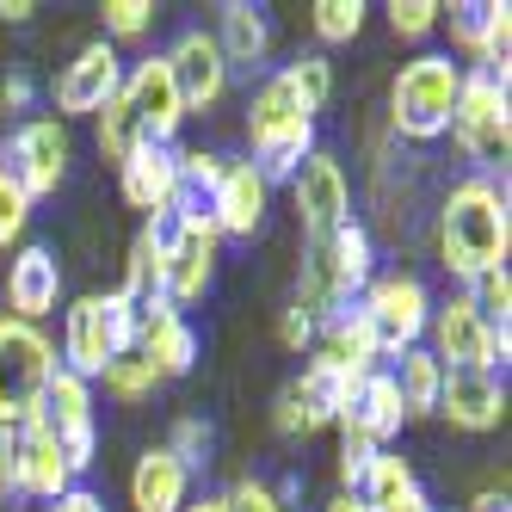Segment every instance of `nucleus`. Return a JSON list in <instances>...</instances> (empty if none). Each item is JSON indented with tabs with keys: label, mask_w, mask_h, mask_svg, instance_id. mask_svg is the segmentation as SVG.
<instances>
[{
	"label": "nucleus",
	"mask_w": 512,
	"mask_h": 512,
	"mask_svg": "<svg viewBox=\"0 0 512 512\" xmlns=\"http://www.w3.org/2000/svg\"><path fill=\"white\" fill-rule=\"evenodd\" d=\"M506 247H512V210H506V192L494 179H463L451 186L445 210H438V260H445L451 278L475 284L482 272H500L506 266Z\"/></svg>",
	"instance_id": "1"
},
{
	"label": "nucleus",
	"mask_w": 512,
	"mask_h": 512,
	"mask_svg": "<svg viewBox=\"0 0 512 512\" xmlns=\"http://www.w3.org/2000/svg\"><path fill=\"white\" fill-rule=\"evenodd\" d=\"M457 87H463V68L451 56H414L401 62V75L389 87V124L395 136L408 142H438L451 136V112H457Z\"/></svg>",
	"instance_id": "2"
},
{
	"label": "nucleus",
	"mask_w": 512,
	"mask_h": 512,
	"mask_svg": "<svg viewBox=\"0 0 512 512\" xmlns=\"http://www.w3.org/2000/svg\"><path fill=\"white\" fill-rule=\"evenodd\" d=\"M247 142H253V167L266 179H290L315 149V118L303 112L297 93H290L278 75L260 81V93L247 99Z\"/></svg>",
	"instance_id": "3"
},
{
	"label": "nucleus",
	"mask_w": 512,
	"mask_h": 512,
	"mask_svg": "<svg viewBox=\"0 0 512 512\" xmlns=\"http://www.w3.org/2000/svg\"><path fill=\"white\" fill-rule=\"evenodd\" d=\"M50 377H56V346L44 340V327L0 315V432L38 414Z\"/></svg>",
	"instance_id": "4"
},
{
	"label": "nucleus",
	"mask_w": 512,
	"mask_h": 512,
	"mask_svg": "<svg viewBox=\"0 0 512 512\" xmlns=\"http://www.w3.org/2000/svg\"><path fill=\"white\" fill-rule=\"evenodd\" d=\"M130 327H136V303H124L118 290L112 297H81L62 321V371H75L81 383H93L112 358L130 352Z\"/></svg>",
	"instance_id": "5"
},
{
	"label": "nucleus",
	"mask_w": 512,
	"mask_h": 512,
	"mask_svg": "<svg viewBox=\"0 0 512 512\" xmlns=\"http://www.w3.org/2000/svg\"><path fill=\"white\" fill-rule=\"evenodd\" d=\"M451 136L475 167H500L512 155V105H506V75L469 68L457 87V112H451Z\"/></svg>",
	"instance_id": "6"
},
{
	"label": "nucleus",
	"mask_w": 512,
	"mask_h": 512,
	"mask_svg": "<svg viewBox=\"0 0 512 512\" xmlns=\"http://www.w3.org/2000/svg\"><path fill=\"white\" fill-rule=\"evenodd\" d=\"M358 315H364V327L377 334V352H383V358H401L408 346H420V340H426L432 290H426L414 272H383V278L364 284Z\"/></svg>",
	"instance_id": "7"
},
{
	"label": "nucleus",
	"mask_w": 512,
	"mask_h": 512,
	"mask_svg": "<svg viewBox=\"0 0 512 512\" xmlns=\"http://www.w3.org/2000/svg\"><path fill=\"white\" fill-rule=\"evenodd\" d=\"M38 420L50 438H56V451H62V463L68 469H93V451H99V420H93V383H81L75 371H62L56 364V377H50V389H44V401H38Z\"/></svg>",
	"instance_id": "8"
},
{
	"label": "nucleus",
	"mask_w": 512,
	"mask_h": 512,
	"mask_svg": "<svg viewBox=\"0 0 512 512\" xmlns=\"http://www.w3.org/2000/svg\"><path fill=\"white\" fill-rule=\"evenodd\" d=\"M216 247H223V235H216V223L204 210H173V229H167V272H161V297L173 309L198 303L210 278H216Z\"/></svg>",
	"instance_id": "9"
},
{
	"label": "nucleus",
	"mask_w": 512,
	"mask_h": 512,
	"mask_svg": "<svg viewBox=\"0 0 512 512\" xmlns=\"http://www.w3.org/2000/svg\"><path fill=\"white\" fill-rule=\"evenodd\" d=\"M130 352L167 383V377H186L198 364V334L167 297H142L136 303V327H130Z\"/></svg>",
	"instance_id": "10"
},
{
	"label": "nucleus",
	"mask_w": 512,
	"mask_h": 512,
	"mask_svg": "<svg viewBox=\"0 0 512 512\" xmlns=\"http://www.w3.org/2000/svg\"><path fill=\"white\" fill-rule=\"evenodd\" d=\"M426 334H432V346H426V352L445 364V371H494V364H506V358H500V346H494V334H488V321L475 315V303H469V297L432 303Z\"/></svg>",
	"instance_id": "11"
},
{
	"label": "nucleus",
	"mask_w": 512,
	"mask_h": 512,
	"mask_svg": "<svg viewBox=\"0 0 512 512\" xmlns=\"http://www.w3.org/2000/svg\"><path fill=\"white\" fill-rule=\"evenodd\" d=\"M0 167L25 186L31 204L50 198L62 186V173H68V130H62V118H31V124H19L13 142H7V155H0Z\"/></svg>",
	"instance_id": "12"
},
{
	"label": "nucleus",
	"mask_w": 512,
	"mask_h": 512,
	"mask_svg": "<svg viewBox=\"0 0 512 512\" xmlns=\"http://www.w3.org/2000/svg\"><path fill=\"white\" fill-rule=\"evenodd\" d=\"M290 192H297V216H303V235L309 241H321V235H334L340 223H352L346 167L327 155V149H309V161L290 173Z\"/></svg>",
	"instance_id": "13"
},
{
	"label": "nucleus",
	"mask_w": 512,
	"mask_h": 512,
	"mask_svg": "<svg viewBox=\"0 0 512 512\" xmlns=\"http://www.w3.org/2000/svg\"><path fill=\"white\" fill-rule=\"evenodd\" d=\"M161 68L179 93V112H210L229 93V62H223L210 31H179V44L161 56Z\"/></svg>",
	"instance_id": "14"
},
{
	"label": "nucleus",
	"mask_w": 512,
	"mask_h": 512,
	"mask_svg": "<svg viewBox=\"0 0 512 512\" xmlns=\"http://www.w3.org/2000/svg\"><path fill=\"white\" fill-rule=\"evenodd\" d=\"M118 87H124V62H118L112 44L99 38V44H87V50L56 75V112H62V118L105 112V105L118 99Z\"/></svg>",
	"instance_id": "15"
},
{
	"label": "nucleus",
	"mask_w": 512,
	"mask_h": 512,
	"mask_svg": "<svg viewBox=\"0 0 512 512\" xmlns=\"http://www.w3.org/2000/svg\"><path fill=\"white\" fill-rule=\"evenodd\" d=\"M7 463H13V488L31 494V500H56V494L75 488V469L62 463L56 438L38 420H25V426L7 432Z\"/></svg>",
	"instance_id": "16"
},
{
	"label": "nucleus",
	"mask_w": 512,
	"mask_h": 512,
	"mask_svg": "<svg viewBox=\"0 0 512 512\" xmlns=\"http://www.w3.org/2000/svg\"><path fill=\"white\" fill-rule=\"evenodd\" d=\"M118 93H124V105H130L136 124H142V142H161V149H173V136H179V124H186V112H179V93H173V81H167L161 56L136 62Z\"/></svg>",
	"instance_id": "17"
},
{
	"label": "nucleus",
	"mask_w": 512,
	"mask_h": 512,
	"mask_svg": "<svg viewBox=\"0 0 512 512\" xmlns=\"http://www.w3.org/2000/svg\"><path fill=\"white\" fill-rule=\"evenodd\" d=\"M266 204H272V179L253 161H229L223 186L210 192V223H216V235H241L247 241V235H260Z\"/></svg>",
	"instance_id": "18"
},
{
	"label": "nucleus",
	"mask_w": 512,
	"mask_h": 512,
	"mask_svg": "<svg viewBox=\"0 0 512 512\" xmlns=\"http://www.w3.org/2000/svg\"><path fill=\"white\" fill-rule=\"evenodd\" d=\"M438 414H445L457 432H494L506 420V383L494 371H445Z\"/></svg>",
	"instance_id": "19"
},
{
	"label": "nucleus",
	"mask_w": 512,
	"mask_h": 512,
	"mask_svg": "<svg viewBox=\"0 0 512 512\" xmlns=\"http://www.w3.org/2000/svg\"><path fill=\"white\" fill-rule=\"evenodd\" d=\"M56 303H62V266H56V253L50 247H19L13 266H7V309H13V321L38 327L44 315H56Z\"/></svg>",
	"instance_id": "20"
},
{
	"label": "nucleus",
	"mask_w": 512,
	"mask_h": 512,
	"mask_svg": "<svg viewBox=\"0 0 512 512\" xmlns=\"http://www.w3.org/2000/svg\"><path fill=\"white\" fill-rule=\"evenodd\" d=\"M118 186H124V198L136 210H149V216L173 210V198H179V149H161V142L130 149L124 167H118Z\"/></svg>",
	"instance_id": "21"
},
{
	"label": "nucleus",
	"mask_w": 512,
	"mask_h": 512,
	"mask_svg": "<svg viewBox=\"0 0 512 512\" xmlns=\"http://www.w3.org/2000/svg\"><path fill=\"white\" fill-rule=\"evenodd\" d=\"M451 38L457 50H469L488 75H506V44H512V7L500 0H463L451 7Z\"/></svg>",
	"instance_id": "22"
},
{
	"label": "nucleus",
	"mask_w": 512,
	"mask_h": 512,
	"mask_svg": "<svg viewBox=\"0 0 512 512\" xmlns=\"http://www.w3.org/2000/svg\"><path fill=\"white\" fill-rule=\"evenodd\" d=\"M371 512H432V500H426V482L414 475V463L408 457H395V451H377L371 463H364V475H358V488H352Z\"/></svg>",
	"instance_id": "23"
},
{
	"label": "nucleus",
	"mask_w": 512,
	"mask_h": 512,
	"mask_svg": "<svg viewBox=\"0 0 512 512\" xmlns=\"http://www.w3.org/2000/svg\"><path fill=\"white\" fill-rule=\"evenodd\" d=\"M186 494H192V469L179 463L167 445L136 457V469H130V506L136 512H186L192 506Z\"/></svg>",
	"instance_id": "24"
},
{
	"label": "nucleus",
	"mask_w": 512,
	"mask_h": 512,
	"mask_svg": "<svg viewBox=\"0 0 512 512\" xmlns=\"http://www.w3.org/2000/svg\"><path fill=\"white\" fill-rule=\"evenodd\" d=\"M346 420L371 438L377 451H389V438L401 432V395H395V377L389 371H364V383H358V395H352V408H346Z\"/></svg>",
	"instance_id": "25"
},
{
	"label": "nucleus",
	"mask_w": 512,
	"mask_h": 512,
	"mask_svg": "<svg viewBox=\"0 0 512 512\" xmlns=\"http://www.w3.org/2000/svg\"><path fill=\"white\" fill-rule=\"evenodd\" d=\"M303 395H309V408H315V420L321 426H334L346 408H352V395H358V383H364V371H352V364H340V358H327V352H315L309 364H303Z\"/></svg>",
	"instance_id": "26"
},
{
	"label": "nucleus",
	"mask_w": 512,
	"mask_h": 512,
	"mask_svg": "<svg viewBox=\"0 0 512 512\" xmlns=\"http://www.w3.org/2000/svg\"><path fill=\"white\" fill-rule=\"evenodd\" d=\"M167 229H173V210L149 216V229L136 235V247H130V266H124V284H118V297H124V303L161 297V272H167Z\"/></svg>",
	"instance_id": "27"
},
{
	"label": "nucleus",
	"mask_w": 512,
	"mask_h": 512,
	"mask_svg": "<svg viewBox=\"0 0 512 512\" xmlns=\"http://www.w3.org/2000/svg\"><path fill=\"white\" fill-rule=\"evenodd\" d=\"M216 50H223L229 68L266 62V50H272V25H266V13L253 7V0H229V7H223V25H216Z\"/></svg>",
	"instance_id": "28"
},
{
	"label": "nucleus",
	"mask_w": 512,
	"mask_h": 512,
	"mask_svg": "<svg viewBox=\"0 0 512 512\" xmlns=\"http://www.w3.org/2000/svg\"><path fill=\"white\" fill-rule=\"evenodd\" d=\"M395 395H401V414L408 420H426V414H438V389H445V364H438L426 346H408L395 358Z\"/></svg>",
	"instance_id": "29"
},
{
	"label": "nucleus",
	"mask_w": 512,
	"mask_h": 512,
	"mask_svg": "<svg viewBox=\"0 0 512 512\" xmlns=\"http://www.w3.org/2000/svg\"><path fill=\"white\" fill-rule=\"evenodd\" d=\"M315 340H321V352H327V358L352 364V371H377V358H383V352H377V334L364 327V315H358L352 303H346L340 315H327Z\"/></svg>",
	"instance_id": "30"
},
{
	"label": "nucleus",
	"mask_w": 512,
	"mask_h": 512,
	"mask_svg": "<svg viewBox=\"0 0 512 512\" xmlns=\"http://www.w3.org/2000/svg\"><path fill=\"white\" fill-rule=\"evenodd\" d=\"M463 297L475 303V315L488 321V334H494V346H500V358L512 352V278H506V266L500 272H482Z\"/></svg>",
	"instance_id": "31"
},
{
	"label": "nucleus",
	"mask_w": 512,
	"mask_h": 512,
	"mask_svg": "<svg viewBox=\"0 0 512 512\" xmlns=\"http://www.w3.org/2000/svg\"><path fill=\"white\" fill-rule=\"evenodd\" d=\"M278 81H284L290 93H297V105H303V112L315 118L321 105L334 99V62H327V56H315V50H309V56H297V62H290V68H284Z\"/></svg>",
	"instance_id": "32"
},
{
	"label": "nucleus",
	"mask_w": 512,
	"mask_h": 512,
	"mask_svg": "<svg viewBox=\"0 0 512 512\" xmlns=\"http://www.w3.org/2000/svg\"><path fill=\"white\" fill-rule=\"evenodd\" d=\"M130 149H142V124H136V112H130L124 93H118V99L99 112V155L124 167V155H130Z\"/></svg>",
	"instance_id": "33"
},
{
	"label": "nucleus",
	"mask_w": 512,
	"mask_h": 512,
	"mask_svg": "<svg viewBox=\"0 0 512 512\" xmlns=\"http://www.w3.org/2000/svg\"><path fill=\"white\" fill-rule=\"evenodd\" d=\"M309 25H315L321 44H352L358 31H364V0H315Z\"/></svg>",
	"instance_id": "34"
},
{
	"label": "nucleus",
	"mask_w": 512,
	"mask_h": 512,
	"mask_svg": "<svg viewBox=\"0 0 512 512\" xmlns=\"http://www.w3.org/2000/svg\"><path fill=\"white\" fill-rule=\"evenodd\" d=\"M272 426H278L284 438H309V432H321V420H315V408H309V395H303L297 377L278 389V401H272Z\"/></svg>",
	"instance_id": "35"
},
{
	"label": "nucleus",
	"mask_w": 512,
	"mask_h": 512,
	"mask_svg": "<svg viewBox=\"0 0 512 512\" xmlns=\"http://www.w3.org/2000/svg\"><path fill=\"white\" fill-rule=\"evenodd\" d=\"M99 377H105V389H112L118 401H142V395H155V383H161V377H155V371H149V364H142L136 352L112 358V364H105Z\"/></svg>",
	"instance_id": "36"
},
{
	"label": "nucleus",
	"mask_w": 512,
	"mask_h": 512,
	"mask_svg": "<svg viewBox=\"0 0 512 512\" xmlns=\"http://www.w3.org/2000/svg\"><path fill=\"white\" fill-rule=\"evenodd\" d=\"M25 223H31V198H25L19 179L0 167V247H13L25 235Z\"/></svg>",
	"instance_id": "37"
},
{
	"label": "nucleus",
	"mask_w": 512,
	"mask_h": 512,
	"mask_svg": "<svg viewBox=\"0 0 512 512\" xmlns=\"http://www.w3.org/2000/svg\"><path fill=\"white\" fill-rule=\"evenodd\" d=\"M167 451L186 463V469H204L210 463V426L198 420V414H186V420H173V432H167Z\"/></svg>",
	"instance_id": "38"
},
{
	"label": "nucleus",
	"mask_w": 512,
	"mask_h": 512,
	"mask_svg": "<svg viewBox=\"0 0 512 512\" xmlns=\"http://www.w3.org/2000/svg\"><path fill=\"white\" fill-rule=\"evenodd\" d=\"M149 25H155L149 0H105V44L112 38H142Z\"/></svg>",
	"instance_id": "39"
},
{
	"label": "nucleus",
	"mask_w": 512,
	"mask_h": 512,
	"mask_svg": "<svg viewBox=\"0 0 512 512\" xmlns=\"http://www.w3.org/2000/svg\"><path fill=\"white\" fill-rule=\"evenodd\" d=\"M438 19H445V7H438V0H395V7H389L395 38H426Z\"/></svg>",
	"instance_id": "40"
},
{
	"label": "nucleus",
	"mask_w": 512,
	"mask_h": 512,
	"mask_svg": "<svg viewBox=\"0 0 512 512\" xmlns=\"http://www.w3.org/2000/svg\"><path fill=\"white\" fill-rule=\"evenodd\" d=\"M223 506H229V512H284L278 488H272V482H253V475H241V482L223 494Z\"/></svg>",
	"instance_id": "41"
},
{
	"label": "nucleus",
	"mask_w": 512,
	"mask_h": 512,
	"mask_svg": "<svg viewBox=\"0 0 512 512\" xmlns=\"http://www.w3.org/2000/svg\"><path fill=\"white\" fill-rule=\"evenodd\" d=\"M315 334H321V327H315V321H309L297 303H290V309L278 315V340H284L290 352H309V346H315Z\"/></svg>",
	"instance_id": "42"
},
{
	"label": "nucleus",
	"mask_w": 512,
	"mask_h": 512,
	"mask_svg": "<svg viewBox=\"0 0 512 512\" xmlns=\"http://www.w3.org/2000/svg\"><path fill=\"white\" fill-rule=\"evenodd\" d=\"M50 512H105V500H99V494H87V488H68V494H56V500H50Z\"/></svg>",
	"instance_id": "43"
},
{
	"label": "nucleus",
	"mask_w": 512,
	"mask_h": 512,
	"mask_svg": "<svg viewBox=\"0 0 512 512\" xmlns=\"http://www.w3.org/2000/svg\"><path fill=\"white\" fill-rule=\"evenodd\" d=\"M25 105H31V81L7 75V81H0V112H25Z\"/></svg>",
	"instance_id": "44"
},
{
	"label": "nucleus",
	"mask_w": 512,
	"mask_h": 512,
	"mask_svg": "<svg viewBox=\"0 0 512 512\" xmlns=\"http://www.w3.org/2000/svg\"><path fill=\"white\" fill-rule=\"evenodd\" d=\"M19 488H13V463H7V432H0V512H13Z\"/></svg>",
	"instance_id": "45"
},
{
	"label": "nucleus",
	"mask_w": 512,
	"mask_h": 512,
	"mask_svg": "<svg viewBox=\"0 0 512 512\" xmlns=\"http://www.w3.org/2000/svg\"><path fill=\"white\" fill-rule=\"evenodd\" d=\"M469 512H512V500H506L500 488H482V494L469 500Z\"/></svg>",
	"instance_id": "46"
},
{
	"label": "nucleus",
	"mask_w": 512,
	"mask_h": 512,
	"mask_svg": "<svg viewBox=\"0 0 512 512\" xmlns=\"http://www.w3.org/2000/svg\"><path fill=\"white\" fill-rule=\"evenodd\" d=\"M31 13H38V7H31V0H0V19H7V25H25Z\"/></svg>",
	"instance_id": "47"
},
{
	"label": "nucleus",
	"mask_w": 512,
	"mask_h": 512,
	"mask_svg": "<svg viewBox=\"0 0 512 512\" xmlns=\"http://www.w3.org/2000/svg\"><path fill=\"white\" fill-rule=\"evenodd\" d=\"M327 512H371V506H364L358 494H334V500H327Z\"/></svg>",
	"instance_id": "48"
},
{
	"label": "nucleus",
	"mask_w": 512,
	"mask_h": 512,
	"mask_svg": "<svg viewBox=\"0 0 512 512\" xmlns=\"http://www.w3.org/2000/svg\"><path fill=\"white\" fill-rule=\"evenodd\" d=\"M186 512H229V506H223V494H204V500H198V506H186Z\"/></svg>",
	"instance_id": "49"
}]
</instances>
